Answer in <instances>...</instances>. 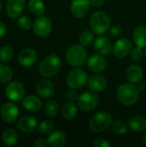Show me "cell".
<instances>
[{"instance_id": "obj_1", "label": "cell", "mask_w": 146, "mask_h": 147, "mask_svg": "<svg viewBox=\"0 0 146 147\" xmlns=\"http://www.w3.org/2000/svg\"><path fill=\"white\" fill-rule=\"evenodd\" d=\"M116 97L118 101L125 106L134 105L139 97V90L134 84L125 83L120 84L116 90Z\"/></svg>"}, {"instance_id": "obj_2", "label": "cell", "mask_w": 146, "mask_h": 147, "mask_svg": "<svg viewBox=\"0 0 146 147\" xmlns=\"http://www.w3.org/2000/svg\"><path fill=\"white\" fill-rule=\"evenodd\" d=\"M62 65L61 59L57 54H50L46 57L39 65V71L44 78H52L58 74Z\"/></svg>"}, {"instance_id": "obj_3", "label": "cell", "mask_w": 146, "mask_h": 147, "mask_svg": "<svg viewBox=\"0 0 146 147\" xmlns=\"http://www.w3.org/2000/svg\"><path fill=\"white\" fill-rule=\"evenodd\" d=\"M65 59L72 67H81L87 60V52L81 44L71 45L65 52Z\"/></svg>"}, {"instance_id": "obj_4", "label": "cell", "mask_w": 146, "mask_h": 147, "mask_svg": "<svg viewBox=\"0 0 146 147\" xmlns=\"http://www.w3.org/2000/svg\"><path fill=\"white\" fill-rule=\"evenodd\" d=\"M89 26L91 30L96 34H103L107 33L111 26V21L108 15L104 11H96L89 19Z\"/></svg>"}, {"instance_id": "obj_5", "label": "cell", "mask_w": 146, "mask_h": 147, "mask_svg": "<svg viewBox=\"0 0 146 147\" xmlns=\"http://www.w3.org/2000/svg\"><path fill=\"white\" fill-rule=\"evenodd\" d=\"M113 123V117L108 111H100L94 115L89 122V129L94 133H102Z\"/></svg>"}, {"instance_id": "obj_6", "label": "cell", "mask_w": 146, "mask_h": 147, "mask_svg": "<svg viewBox=\"0 0 146 147\" xmlns=\"http://www.w3.org/2000/svg\"><path fill=\"white\" fill-rule=\"evenodd\" d=\"M88 80L89 78L86 71L77 67L71 70L66 77L67 85L74 90L83 88L88 83Z\"/></svg>"}, {"instance_id": "obj_7", "label": "cell", "mask_w": 146, "mask_h": 147, "mask_svg": "<svg viewBox=\"0 0 146 147\" xmlns=\"http://www.w3.org/2000/svg\"><path fill=\"white\" fill-rule=\"evenodd\" d=\"M99 102V97L95 91H86L83 93L78 100L77 106L83 111H92L95 109Z\"/></svg>"}, {"instance_id": "obj_8", "label": "cell", "mask_w": 146, "mask_h": 147, "mask_svg": "<svg viewBox=\"0 0 146 147\" xmlns=\"http://www.w3.org/2000/svg\"><path fill=\"white\" fill-rule=\"evenodd\" d=\"M33 29L39 37H46L52 32V22L46 16H39L33 24Z\"/></svg>"}, {"instance_id": "obj_9", "label": "cell", "mask_w": 146, "mask_h": 147, "mask_svg": "<svg viewBox=\"0 0 146 147\" xmlns=\"http://www.w3.org/2000/svg\"><path fill=\"white\" fill-rule=\"evenodd\" d=\"M25 94V89L23 84L18 81L10 82L5 87V95L6 96L14 102L20 101L23 98Z\"/></svg>"}, {"instance_id": "obj_10", "label": "cell", "mask_w": 146, "mask_h": 147, "mask_svg": "<svg viewBox=\"0 0 146 147\" xmlns=\"http://www.w3.org/2000/svg\"><path fill=\"white\" fill-rule=\"evenodd\" d=\"M18 115L19 109L15 103L8 102L3 104L1 108V116L4 121L7 123H13L17 120Z\"/></svg>"}, {"instance_id": "obj_11", "label": "cell", "mask_w": 146, "mask_h": 147, "mask_svg": "<svg viewBox=\"0 0 146 147\" xmlns=\"http://www.w3.org/2000/svg\"><path fill=\"white\" fill-rule=\"evenodd\" d=\"M132 43L126 38L119 39L113 47V52L116 58L118 59H124L132 51Z\"/></svg>"}, {"instance_id": "obj_12", "label": "cell", "mask_w": 146, "mask_h": 147, "mask_svg": "<svg viewBox=\"0 0 146 147\" xmlns=\"http://www.w3.org/2000/svg\"><path fill=\"white\" fill-rule=\"evenodd\" d=\"M89 0H72L71 3V11L74 17L83 18L89 9Z\"/></svg>"}, {"instance_id": "obj_13", "label": "cell", "mask_w": 146, "mask_h": 147, "mask_svg": "<svg viewBox=\"0 0 146 147\" xmlns=\"http://www.w3.org/2000/svg\"><path fill=\"white\" fill-rule=\"evenodd\" d=\"M26 5V0H8L6 3V13L10 18L20 16Z\"/></svg>"}, {"instance_id": "obj_14", "label": "cell", "mask_w": 146, "mask_h": 147, "mask_svg": "<svg viewBox=\"0 0 146 147\" xmlns=\"http://www.w3.org/2000/svg\"><path fill=\"white\" fill-rule=\"evenodd\" d=\"M87 66L90 71L95 73H99L105 70L107 66V61L102 55L99 53L93 54L88 59Z\"/></svg>"}, {"instance_id": "obj_15", "label": "cell", "mask_w": 146, "mask_h": 147, "mask_svg": "<svg viewBox=\"0 0 146 147\" xmlns=\"http://www.w3.org/2000/svg\"><path fill=\"white\" fill-rule=\"evenodd\" d=\"M36 92L43 99L51 98L55 92V88L53 84L48 79H41L37 83Z\"/></svg>"}, {"instance_id": "obj_16", "label": "cell", "mask_w": 146, "mask_h": 147, "mask_svg": "<svg viewBox=\"0 0 146 147\" xmlns=\"http://www.w3.org/2000/svg\"><path fill=\"white\" fill-rule=\"evenodd\" d=\"M94 49L97 53L106 56L113 51V45L108 37L99 36L94 40Z\"/></svg>"}, {"instance_id": "obj_17", "label": "cell", "mask_w": 146, "mask_h": 147, "mask_svg": "<svg viewBox=\"0 0 146 147\" xmlns=\"http://www.w3.org/2000/svg\"><path fill=\"white\" fill-rule=\"evenodd\" d=\"M37 59V53L33 48H25L18 55V62L23 67L32 66Z\"/></svg>"}, {"instance_id": "obj_18", "label": "cell", "mask_w": 146, "mask_h": 147, "mask_svg": "<svg viewBox=\"0 0 146 147\" xmlns=\"http://www.w3.org/2000/svg\"><path fill=\"white\" fill-rule=\"evenodd\" d=\"M17 127L20 131L29 134L34 132L38 127V123L35 118L30 115H24L18 120Z\"/></svg>"}, {"instance_id": "obj_19", "label": "cell", "mask_w": 146, "mask_h": 147, "mask_svg": "<svg viewBox=\"0 0 146 147\" xmlns=\"http://www.w3.org/2000/svg\"><path fill=\"white\" fill-rule=\"evenodd\" d=\"M108 85V81L105 77L96 74L91 76L88 80V86L90 90L95 92H102L106 89Z\"/></svg>"}, {"instance_id": "obj_20", "label": "cell", "mask_w": 146, "mask_h": 147, "mask_svg": "<svg viewBox=\"0 0 146 147\" xmlns=\"http://www.w3.org/2000/svg\"><path fill=\"white\" fill-rule=\"evenodd\" d=\"M22 106L23 109H25L28 111L36 112V111H39L41 109L42 102L38 96H27L24 98H22Z\"/></svg>"}, {"instance_id": "obj_21", "label": "cell", "mask_w": 146, "mask_h": 147, "mask_svg": "<svg viewBox=\"0 0 146 147\" xmlns=\"http://www.w3.org/2000/svg\"><path fill=\"white\" fill-rule=\"evenodd\" d=\"M67 137L64 131L56 130L52 132L47 139V143L52 147H62L66 143Z\"/></svg>"}, {"instance_id": "obj_22", "label": "cell", "mask_w": 146, "mask_h": 147, "mask_svg": "<svg viewBox=\"0 0 146 147\" xmlns=\"http://www.w3.org/2000/svg\"><path fill=\"white\" fill-rule=\"evenodd\" d=\"M126 78L132 84H139L144 78V72L140 66L136 65H130L126 70Z\"/></svg>"}, {"instance_id": "obj_23", "label": "cell", "mask_w": 146, "mask_h": 147, "mask_svg": "<svg viewBox=\"0 0 146 147\" xmlns=\"http://www.w3.org/2000/svg\"><path fill=\"white\" fill-rule=\"evenodd\" d=\"M128 127L134 132L146 130V118L143 116H133L128 121Z\"/></svg>"}, {"instance_id": "obj_24", "label": "cell", "mask_w": 146, "mask_h": 147, "mask_svg": "<svg viewBox=\"0 0 146 147\" xmlns=\"http://www.w3.org/2000/svg\"><path fill=\"white\" fill-rule=\"evenodd\" d=\"M77 106L73 102H65L61 109V115L65 120H71L77 115Z\"/></svg>"}, {"instance_id": "obj_25", "label": "cell", "mask_w": 146, "mask_h": 147, "mask_svg": "<svg viewBox=\"0 0 146 147\" xmlns=\"http://www.w3.org/2000/svg\"><path fill=\"white\" fill-rule=\"evenodd\" d=\"M18 134L15 130L12 128H8L3 131L2 135V140L3 144L7 146H15L18 142Z\"/></svg>"}, {"instance_id": "obj_26", "label": "cell", "mask_w": 146, "mask_h": 147, "mask_svg": "<svg viewBox=\"0 0 146 147\" xmlns=\"http://www.w3.org/2000/svg\"><path fill=\"white\" fill-rule=\"evenodd\" d=\"M133 40L139 47H146V27L139 26L133 31Z\"/></svg>"}, {"instance_id": "obj_27", "label": "cell", "mask_w": 146, "mask_h": 147, "mask_svg": "<svg viewBox=\"0 0 146 147\" xmlns=\"http://www.w3.org/2000/svg\"><path fill=\"white\" fill-rule=\"evenodd\" d=\"M28 9L32 14L40 16L45 13L46 6L42 0H30L28 3Z\"/></svg>"}, {"instance_id": "obj_28", "label": "cell", "mask_w": 146, "mask_h": 147, "mask_svg": "<svg viewBox=\"0 0 146 147\" xmlns=\"http://www.w3.org/2000/svg\"><path fill=\"white\" fill-rule=\"evenodd\" d=\"M59 105L55 100L50 99L46 102L44 106V112L46 115L49 117H54L59 114Z\"/></svg>"}, {"instance_id": "obj_29", "label": "cell", "mask_w": 146, "mask_h": 147, "mask_svg": "<svg viewBox=\"0 0 146 147\" xmlns=\"http://www.w3.org/2000/svg\"><path fill=\"white\" fill-rule=\"evenodd\" d=\"M13 71L9 66L0 63V83H7L11 80Z\"/></svg>"}, {"instance_id": "obj_30", "label": "cell", "mask_w": 146, "mask_h": 147, "mask_svg": "<svg viewBox=\"0 0 146 147\" xmlns=\"http://www.w3.org/2000/svg\"><path fill=\"white\" fill-rule=\"evenodd\" d=\"M94 32L90 30H86L83 32L80 36H79V43L83 45V47H88L95 40V35Z\"/></svg>"}, {"instance_id": "obj_31", "label": "cell", "mask_w": 146, "mask_h": 147, "mask_svg": "<svg viewBox=\"0 0 146 147\" xmlns=\"http://www.w3.org/2000/svg\"><path fill=\"white\" fill-rule=\"evenodd\" d=\"M112 131L116 135H125L128 131V126L122 121H116L112 123Z\"/></svg>"}, {"instance_id": "obj_32", "label": "cell", "mask_w": 146, "mask_h": 147, "mask_svg": "<svg viewBox=\"0 0 146 147\" xmlns=\"http://www.w3.org/2000/svg\"><path fill=\"white\" fill-rule=\"evenodd\" d=\"M13 56H14V50L12 47L9 46H5L0 49V61L8 62L13 58Z\"/></svg>"}, {"instance_id": "obj_33", "label": "cell", "mask_w": 146, "mask_h": 147, "mask_svg": "<svg viewBox=\"0 0 146 147\" xmlns=\"http://www.w3.org/2000/svg\"><path fill=\"white\" fill-rule=\"evenodd\" d=\"M54 125L51 121H43L38 127V130L40 132V134H44V135H47L50 134L52 130H53Z\"/></svg>"}, {"instance_id": "obj_34", "label": "cell", "mask_w": 146, "mask_h": 147, "mask_svg": "<svg viewBox=\"0 0 146 147\" xmlns=\"http://www.w3.org/2000/svg\"><path fill=\"white\" fill-rule=\"evenodd\" d=\"M17 25L22 30L28 31L32 27V22H31V19L28 16H19V18L17 20Z\"/></svg>"}, {"instance_id": "obj_35", "label": "cell", "mask_w": 146, "mask_h": 147, "mask_svg": "<svg viewBox=\"0 0 146 147\" xmlns=\"http://www.w3.org/2000/svg\"><path fill=\"white\" fill-rule=\"evenodd\" d=\"M144 56V52L142 50V47H136L132 49L131 51V58L134 61H139Z\"/></svg>"}, {"instance_id": "obj_36", "label": "cell", "mask_w": 146, "mask_h": 147, "mask_svg": "<svg viewBox=\"0 0 146 147\" xmlns=\"http://www.w3.org/2000/svg\"><path fill=\"white\" fill-rule=\"evenodd\" d=\"M65 96H66V99L69 102H76V101H77L78 98H79V96H78L77 92L76 90H74V89L73 90H68L66 92Z\"/></svg>"}, {"instance_id": "obj_37", "label": "cell", "mask_w": 146, "mask_h": 147, "mask_svg": "<svg viewBox=\"0 0 146 147\" xmlns=\"http://www.w3.org/2000/svg\"><path fill=\"white\" fill-rule=\"evenodd\" d=\"M94 146L95 147H109L111 146V144L105 139L99 138L96 139L94 141Z\"/></svg>"}, {"instance_id": "obj_38", "label": "cell", "mask_w": 146, "mask_h": 147, "mask_svg": "<svg viewBox=\"0 0 146 147\" xmlns=\"http://www.w3.org/2000/svg\"><path fill=\"white\" fill-rule=\"evenodd\" d=\"M109 34L113 36V37H119L121 34H122V28L120 26H113L109 28Z\"/></svg>"}, {"instance_id": "obj_39", "label": "cell", "mask_w": 146, "mask_h": 147, "mask_svg": "<svg viewBox=\"0 0 146 147\" xmlns=\"http://www.w3.org/2000/svg\"><path fill=\"white\" fill-rule=\"evenodd\" d=\"M47 145H48L47 140H45L43 138H38L34 142V146L35 147H46Z\"/></svg>"}, {"instance_id": "obj_40", "label": "cell", "mask_w": 146, "mask_h": 147, "mask_svg": "<svg viewBox=\"0 0 146 147\" xmlns=\"http://www.w3.org/2000/svg\"><path fill=\"white\" fill-rule=\"evenodd\" d=\"M90 5L94 7H100L102 6L105 3V0H89Z\"/></svg>"}, {"instance_id": "obj_41", "label": "cell", "mask_w": 146, "mask_h": 147, "mask_svg": "<svg viewBox=\"0 0 146 147\" xmlns=\"http://www.w3.org/2000/svg\"><path fill=\"white\" fill-rule=\"evenodd\" d=\"M6 30H7V28H6L5 24H4L3 22H0V40H1L4 35H5V34H6Z\"/></svg>"}, {"instance_id": "obj_42", "label": "cell", "mask_w": 146, "mask_h": 147, "mask_svg": "<svg viewBox=\"0 0 146 147\" xmlns=\"http://www.w3.org/2000/svg\"><path fill=\"white\" fill-rule=\"evenodd\" d=\"M138 89L139 91H143L145 89V85L144 84H139V85H138Z\"/></svg>"}, {"instance_id": "obj_43", "label": "cell", "mask_w": 146, "mask_h": 147, "mask_svg": "<svg viewBox=\"0 0 146 147\" xmlns=\"http://www.w3.org/2000/svg\"><path fill=\"white\" fill-rule=\"evenodd\" d=\"M143 142L145 143L146 145V131H145V134H144V136H143Z\"/></svg>"}, {"instance_id": "obj_44", "label": "cell", "mask_w": 146, "mask_h": 147, "mask_svg": "<svg viewBox=\"0 0 146 147\" xmlns=\"http://www.w3.org/2000/svg\"><path fill=\"white\" fill-rule=\"evenodd\" d=\"M1 9H2V3L0 2V11H1Z\"/></svg>"}, {"instance_id": "obj_45", "label": "cell", "mask_w": 146, "mask_h": 147, "mask_svg": "<svg viewBox=\"0 0 146 147\" xmlns=\"http://www.w3.org/2000/svg\"><path fill=\"white\" fill-rule=\"evenodd\" d=\"M145 59H146V50H145Z\"/></svg>"}]
</instances>
